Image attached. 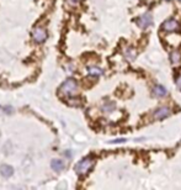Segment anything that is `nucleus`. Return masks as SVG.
Segmentation results:
<instances>
[{"mask_svg": "<svg viewBox=\"0 0 181 190\" xmlns=\"http://www.w3.org/2000/svg\"><path fill=\"white\" fill-rule=\"evenodd\" d=\"M79 2H80V0H67L68 5H70V6H76L79 4Z\"/></svg>", "mask_w": 181, "mask_h": 190, "instance_id": "4468645a", "label": "nucleus"}, {"mask_svg": "<svg viewBox=\"0 0 181 190\" xmlns=\"http://www.w3.org/2000/svg\"><path fill=\"white\" fill-rule=\"evenodd\" d=\"M179 28H180V25H179L177 20H175V19H168L161 25V30L164 32H175Z\"/></svg>", "mask_w": 181, "mask_h": 190, "instance_id": "20e7f679", "label": "nucleus"}, {"mask_svg": "<svg viewBox=\"0 0 181 190\" xmlns=\"http://www.w3.org/2000/svg\"><path fill=\"white\" fill-rule=\"evenodd\" d=\"M76 90H78V84L72 78L67 79L59 88V93L64 95V97H73V95L76 94Z\"/></svg>", "mask_w": 181, "mask_h": 190, "instance_id": "f257e3e1", "label": "nucleus"}, {"mask_svg": "<svg viewBox=\"0 0 181 190\" xmlns=\"http://www.w3.org/2000/svg\"><path fill=\"white\" fill-rule=\"evenodd\" d=\"M137 49L136 48H133V47H127L126 49H125V52H123V56H125V58L128 60V62H133L136 58H137Z\"/></svg>", "mask_w": 181, "mask_h": 190, "instance_id": "6e6552de", "label": "nucleus"}, {"mask_svg": "<svg viewBox=\"0 0 181 190\" xmlns=\"http://www.w3.org/2000/svg\"><path fill=\"white\" fill-rule=\"evenodd\" d=\"M152 94H153V97H155V98H164V97H166V95H168V90L163 85L157 84V85H154L152 88Z\"/></svg>", "mask_w": 181, "mask_h": 190, "instance_id": "0eeeda50", "label": "nucleus"}, {"mask_svg": "<svg viewBox=\"0 0 181 190\" xmlns=\"http://www.w3.org/2000/svg\"><path fill=\"white\" fill-rule=\"evenodd\" d=\"M102 73H104V71L99 67H90L87 69V74L91 75V77H100Z\"/></svg>", "mask_w": 181, "mask_h": 190, "instance_id": "f8f14e48", "label": "nucleus"}, {"mask_svg": "<svg viewBox=\"0 0 181 190\" xmlns=\"http://www.w3.org/2000/svg\"><path fill=\"white\" fill-rule=\"evenodd\" d=\"M170 60H171V63H174V64H176V63H180V60H181L180 52L179 51H172L170 53Z\"/></svg>", "mask_w": 181, "mask_h": 190, "instance_id": "ddd939ff", "label": "nucleus"}, {"mask_svg": "<svg viewBox=\"0 0 181 190\" xmlns=\"http://www.w3.org/2000/svg\"><path fill=\"white\" fill-rule=\"evenodd\" d=\"M115 108H116V104L113 103V101H106L104 105H102V111L105 112V114H110V112H112L113 110H115Z\"/></svg>", "mask_w": 181, "mask_h": 190, "instance_id": "9b49d317", "label": "nucleus"}, {"mask_svg": "<svg viewBox=\"0 0 181 190\" xmlns=\"http://www.w3.org/2000/svg\"><path fill=\"white\" fill-rule=\"evenodd\" d=\"M175 82H176V86H177V89H179V90H181V75L176 77Z\"/></svg>", "mask_w": 181, "mask_h": 190, "instance_id": "2eb2a0df", "label": "nucleus"}, {"mask_svg": "<svg viewBox=\"0 0 181 190\" xmlns=\"http://www.w3.org/2000/svg\"><path fill=\"white\" fill-rule=\"evenodd\" d=\"M32 37L37 43H42L47 38V31L43 27H35L32 31Z\"/></svg>", "mask_w": 181, "mask_h": 190, "instance_id": "39448f33", "label": "nucleus"}, {"mask_svg": "<svg viewBox=\"0 0 181 190\" xmlns=\"http://www.w3.org/2000/svg\"><path fill=\"white\" fill-rule=\"evenodd\" d=\"M136 21H137V25H138L142 30H145L147 27L152 26V24H153V15L150 14V13H144V14L140 15Z\"/></svg>", "mask_w": 181, "mask_h": 190, "instance_id": "7ed1b4c3", "label": "nucleus"}, {"mask_svg": "<svg viewBox=\"0 0 181 190\" xmlns=\"http://www.w3.org/2000/svg\"><path fill=\"white\" fill-rule=\"evenodd\" d=\"M51 167L53 170L55 172H60L63 168H64V162L63 161H60V159H53L51 162Z\"/></svg>", "mask_w": 181, "mask_h": 190, "instance_id": "1a4fd4ad", "label": "nucleus"}, {"mask_svg": "<svg viewBox=\"0 0 181 190\" xmlns=\"http://www.w3.org/2000/svg\"><path fill=\"white\" fill-rule=\"evenodd\" d=\"M179 2H180V3H181V0H179Z\"/></svg>", "mask_w": 181, "mask_h": 190, "instance_id": "a211bd4d", "label": "nucleus"}, {"mask_svg": "<svg viewBox=\"0 0 181 190\" xmlns=\"http://www.w3.org/2000/svg\"><path fill=\"white\" fill-rule=\"evenodd\" d=\"M119 142H126V140H125V138H121V140H115V141H112V143H119Z\"/></svg>", "mask_w": 181, "mask_h": 190, "instance_id": "dca6fc26", "label": "nucleus"}, {"mask_svg": "<svg viewBox=\"0 0 181 190\" xmlns=\"http://www.w3.org/2000/svg\"><path fill=\"white\" fill-rule=\"evenodd\" d=\"M166 2H170V0H166Z\"/></svg>", "mask_w": 181, "mask_h": 190, "instance_id": "f3484780", "label": "nucleus"}, {"mask_svg": "<svg viewBox=\"0 0 181 190\" xmlns=\"http://www.w3.org/2000/svg\"><path fill=\"white\" fill-rule=\"evenodd\" d=\"M12 173H14V169L10 166H2L0 167V174H2L3 177H5V178L11 177Z\"/></svg>", "mask_w": 181, "mask_h": 190, "instance_id": "9d476101", "label": "nucleus"}, {"mask_svg": "<svg viewBox=\"0 0 181 190\" xmlns=\"http://www.w3.org/2000/svg\"><path fill=\"white\" fill-rule=\"evenodd\" d=\"M171 115V109L168 106H160L158 108L154 114H153V119L154 120H164L166 117H169Z\"/></svg>", "mask_w": 181, "mask_h": 190, "instance_id": "423d86ee", "label": "nucleus"}, {"mask_svg": "<svg viewBox=\"0 0 181 190\" xmlns=\"http://www.w3.org/2000/svg\"><path fill=\"white\" fill-rule=\"evenodd\" d=\"M94 163H95V161H94L93 157H86V158H84V159H81L79 163H76L74 169H75L78 175H85L90 169H91Z\"/></svg>", "mask_w": 181, "mask_h": 190, "instance_id": "f03ea898", "label": "nucleus"}]
</instances>
